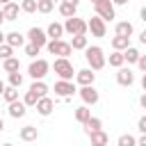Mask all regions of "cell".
<instances>
[{"instance_id": "6da1fadb", "label": "cell", "mask_w": 146, "mask_h": 146, "mask_svg": "<svg viewBox=\"0 0 146 146\" xmlns=\"http://www.w3.org/2000/svg\"><path fill=\"white\" fill-rule=\"evenodd\" d=\"M84 59H87V64H89L91 71H100L107 64V57H105V52H103L100 46H87L84 48Z\"/></svg>"}, {"instance_id": "7a4b0ae2", "label": "cell", "mask_w": 146, "mask_h": 146, "mask_svg": "<svg viewBox=\"0 0 146 146\" xmlns=\"http://www.w3.org/2000/svg\"><path fill=\"white\" fill-rule=\"evenodd\" d=\"M46 48H48V52H50V55H57V57H68V55L73 52L71 43H68V41H64V39H48Z\"/></svg>"}, {"instance_id": "3957f363", "label": "cell", "mask_w": 146, "mask_h": 146, "mask_svg": "<svg viewBox=\"0 0 146 146\" xmlns=\"http://www.w3.org/2000/svg\"><path fill=\"white\" fill-rule=\"evenodd\" d=\"M52 68L59 75V80H73V73L75 71H73V64H71L68 57H57L55 64H52Z\"/></svg>"}, {"instance_id": "277c9868", "label": "cell", "mask_w": 146, "mask_h": 146, "mask_svg": "<svg viewBox=\"0 0 146 146\" xmlns=\"http://www.w3.org/2000/svg\"><path fill=\"white\" fill-rule=\"evenodd\" d=\"M48 71H50V64H48L46 59H34V62L27 66V75H30L32 80H43V78L48 75Z\"/></svg>"}, {"instance_id": "5b68a950", "label": "cell", "mask_w": 146, "mask_h": 146, "mask_svg": "<svg viewBox=\"0 0 146 146\" xmlns=\"http://www.w3.org/2000/svg\"><path fill=\"white\" fill-rule=\"evenodd\" d=\"M64 32H68L71 36H75V34H87V21H82V18H78V16H71V18L64 21Z\"/></svg>"}, {"instance_id": "8992f818", "label": "cell", "mask_w": 146, "mask_h": 146, "mask_svg": "<svg viewBox=\"0 0 146 146\" xmlns=\"http://www.w3.org/2000/svg\"><path fill=\"white\" fill-rule=\"evenodd\" d=\"M94 9H96V16H100L103 21H114V18H116L114 2H112V0H103V2L94 5Z\"/></svg>"}, {"instance_id": "52a82bcc", "label": "cell", "mask_w": 146, "mask_h": 146, "mask_svg": "<svg viewBox=\"0 0 146 146\" xmlns=\"http://www.w3.org/2000/svg\"><path fill=\"white\" fill-rule=\"evenodd\" d=\"M87 30L91 32V36H105L107 34V25H105V21L100 18V16H91L89 21H87Z\"/></svg>"}, {"instance_id": "ba28073f", "label": "cell", "mask_w": 146, "mask_h": 146, "mask_svg": "<svg viewBox=\"0 0 146 146\" xmlns=\"http://www.w3.org/2000/svg\"><path fill=\"white\" fill-rule=\"evenodd\" d=\"M27 39H30V43H34L39 48H46V43H48V34L41 27H30L27 30Z\"/></svg>"}, {"instance_id": "9c48e42d", "label": "cell", "mask_w": 146, "mask_h": 146, "mask_svg": "<svg viewBox=\"0 0 146 146\" xmlns=\"http://www.w3.org/2000/svg\"><path fill=\"white\" fill-rule=\"evenodd\" d=\"M55 94H57L59 98H71V96L75 94V84H73L71 80H57V82H55Z\"/></svg>"}, {"instance_id": "30bf717a", "label": "cell", "mask_w": 146, "mask_h": 146, "mask_svg": "<svg viewBox=\"0 0 146 146\" xmlns=\"http://www.w3.org/2000/svg\"><path fill=\"white\" fill-rule=\"evenodd\" d=\"M78 94H80V98L84 100V105H96V103H98V98H100V96H98V91L94 89V84L80 87V91H78Z\"/></svg>"}, {"instance_id": "8fae6325", "label": "cell", "mask_w": 146, "mask_h": 146, "mask_svg": "<svg viewBox=\"0 0 146 146\" xmlns=\"http://www.w3.org/2000/svg\"><path fill=\"white\" fill-rule=\"evenodd\" d=\"M36 112L41 114V116H50L52 114V110H55V100L52 98H48V96H41L39 100H36Z\"/></svg>"}, {"instance_id": "7c38bea8", "label": "cell", "mask_w": 146, "mask_h": 146, "mask_svg": "<svg viewBox=\"0 0 146 146\" xmlns=\"http://www.w3.org/2000/svg\"><path fill=\"white\" fill-rule=\"evenodd\" d=\"M94 80H96V73H94L91 68H80V71H75V82H78L80 87L94 84Z\"/></svg>"}, {"instance_id": "4fadbf2b", "label": "cell", "mask_w": 146, "mask_h": 146, "mask_svg": "<svg viewBox=\"0 0 146 146\" xmlns=\"http://www.w3.org/2000/svg\"><path fill=\"white\" fill-rule=\"evenodd\" d=\"M116 82H119L121 87H130V84L135 82V73H132L130 68L121 66V68H116Z\"/></svg>"}, {"instance_id": "5bb4252c", "label": "cell", "mask_w": 146, "mask_h": 146, "mask_svg": "<svg viewBox=\"0 0 146 146\" xmlns=\"http://www.w3.org/2000/svg\"><path fill=\"white\" fill-rule=\"evenodd\" d=\"M9 116L11 119H23L25 116V112H27V105L23 103V100H14V103H9Z\"/></svg>"}, {"instance_id": "9a60e30c", "label": "cell", "mask_w": 146, "mask_h": 146, "mask_svg": "<svg viewBox=\"0 0 146 146\" xmlns=\"http://www.w3.org/2000/svg\"><path fill=\"white\" fill-rule=\"evenodd\" d=\"M18 11H21V5L18 2H7V5H2V14H5V21H16L18 18Z\"/></svg>"}, {"instance_id": "2e32d148", "label": "cell", "mask_w": 146, "mask_h": 146, "mask_svg": "<svg viewBox=\"0 0 146 146\" xmlns=\"http://www.w3.org/2000/svg\"><path fill=\"white\" fill-rule=\"evenodd\" d=\"M5 43H9L11 48H21V46H25V36L21 32H9V34H5Z\"/></svg>"}, {"instance_id": "e0dca14e", "label": "cell", "mask_w": 146, "mask_h": 146, "mask_svg": "<svg viewBox=\"0 0 146 146\" xmlns=\"http://www.w3.org/2000/svg\"><path fill=\"white\" fill-rule=\"evenodd\" d=\"M18 137H21L23 141H36V139H39V130H36L34 125H25V128H21Z\"/></svg>"}, {"instance_id": "ac0fdd59", "label": "cell", "mask_w": 146, "mask_h": 146, "mask_svg": "<svg viewBox=\"0 0 146 146\" xmlns=\"http://www.w3.org/2000/svg\"><path fill=\"white\" fill-rule=\"evenodd\" d=\"M46 34H48V39H62L64 36V25L62 23H50L46 27Z\"/></svg>"}, {"instance_id": "d6986e66", "label": "cell", "mask_w": 146, "mask_h": 146, "mask_svg": "<svg viewBox=\"0 0 146 146\" xmlns=\"http://www.w3.org/2000/svg\"><path fill=\"white\" fill-rule=\"evenodd\" d=\"M114 32H116V34H121V36H132L135 27H132V23H130V21H119V23H116V27H114Z\"/></svg>"}, {"instance_id": "ffe728a7", "label": "cell", "mask_w": 146, "mask_h": 146, "mask_svg": "<svg viewBox=\"0 0 146 146\" xmlns=\"http://www.w3.org/2000/svg\"><path fill=\"white\" fill-rule=\"evenodd\" d=\"M82 125H84V132H87V135H91V132H96V130H100V128H103V121H100L98 116H89Z\"/></svg>"}, {"instance_id": "44dd1931", "label": "cell", "mask_w": 146, "mask_h": 146, "mask_svg": "<svg viewBox=\"0 0 146 146\" xmlns=\"http://www.w3.org/2000/svg\"><path fill=\"white\" fill-rule=\"evenodd\" d=\"M68 43H71V48H73V50H84V48L89 46V39H87V34H75Z\"/></svg>"}, {"instance_id": "7402d4cb", "label": "cell", "mask_w": 146, "mask_h": 146, "mask_svg": "<svg viewBox=\"0 0 146 146\" xmlns=\"http://www.w3.org/2000/svg\"><path fill=\"white\" fill-rule=\"evenodd\" d=\"M110 43H112V48H114V50H125V48L130 46V36H121V34H114Z\"/></svg>"}, {"instance_id": "603a6c76", "label": "cell", "mask_w": 146, "mask_h": 146, "mask_svg": "<svg viewBox=\"0 0 146 146\" xmlns=\"http://www.w3.org/2000/svg\"><path fill=\"white\" fill-rule=\"evenodd\" d=\"M89 139H91V144H100V146H107V141H110V137H107V132H105L103 128L96 130V132H91Z\"/></svg>"}, {"instance_id": "cb8c5ba5", "label": "cell", "mask_w": 146, "mask_h": 146, "mask_svg": "<svg viewBox=\"0 0 146 146\" xmlns=\"http://www.w3.org/2000/svg\"><path fill=\"white\" fill-rule=\"evenodd\" d=\"M107 62H110V66H114V68H121V66L125 64V59H123V50H114V52L107 57Z\"/></svg>"}, {"instance_id": "d4e9b609", "label": "cell", "mask_w": 146, "mask_h": 146, "mask_svg": "<svg viewBox=\"0 0 146 146\" xmlns=\"http://www.w3.org/2000/svg\"><path fill=\"white\" fill-rule=\"evenodd\" d=\"M30 91H34L39 98H41V96H48V84H46L43 80H34V82L30 84Z\"/></svg>"}, {"instance_id": "484cf974", "label": "cell", "mask_w": 146, "mask_h": 146, "mask_svg": "<svg viewBox=\"0 0 146 146\" xmlns=\"http://www.w3.org/2000/svg\"><path fill=\"white\" fill-rule=\"evenodd\" d=\"M139 55H141V52H139L137 48H132V46H128V48L123 50V59H125L128 64H137V59H139Z\"/></svg>"}, {"instance_id": "4316f807", "label": "cell", "mask_w": 146, "mask_h": 146, "mask_svg": "<svg viewBox=\"0 0 146 146\" xmlns=\"http://www.w3.org/2000/svg\"><path fill=\"white\" fill-rule=\"evenodd\" d=\"M2 68H5V73H14V71H21V62H18L16 57L2 59Z\"/></svg>"}, {"instance_id": "83f0119b", "label": "cell", "mask_w": 146, "mask_h": 146, "mask_svg": "<svg viewBox=\"0 0 146 146\" xmlns=\"http://www.w3.org/2000/svg\"><path fill=\"white\" fill-rule=\"evenodd\" d=\"M75 11H78V5H71V2H62V5H59V14H62L64 18L75 16Z\"/></svg>"}, {"instance_id": "f1b7e54d", "label": "cell", "mask_w": 146, "mask_h": 146, "mask_svg": "<svg viewBox=\"0 0 146 146\" xmlns=\"http://www.w3.org/2000/svg\"><path fill=\"white\" fill-rule=\"evenodd\" d=\"M73 116H75V121H78V123H84V121L91 116V110H89V105H82V107H78Z\"/></svg>"}, {"instance_id": "f546056e", "label": "cell", "mask_w": 146, "mask_h": 146, "mask_svg": "<svg viewBox=\"0 0 146 146\" xmlns=\"http://www.w3.org/2000/svg\"><path fill=\"white\" fill-rule=\"evenodd\" d=\"M55 9V0H36V11L39 14H50Z\"/></svg>"}, {"instance_id": "4dcf8cb0", "label": "cell", "mask_w": 146, "mask_h": 146, "mask_svg": "<svg viewBox=\"0 0 146 146\" xmlns=\"http://www.w3.org/2000/svg\"><path fill=\"white\" fill-rule=\"evenodd\" d=\"M2 98L7 100V103H14V100H18V89L16 87H5V91H2Z\"/></svg>"}, {"instance_id": "1f68e13d", "label": "cell", "mask_w": 146, "mask_h": 146, "mask_svg": "<svg viewBox=\"0 0 146 146\" xmlns=\"http://www.w3.org/2000/svg\"><path fill=\"white\" fill-rule=\"evenodd\" d=\"M116 146H137V139L132 135H121L116 139Z\"/></svg>"}, {"instance_id": "d6a6232c", "label": "cell", "mask_w": 146, "mask_h": 146, "mask_svg": "<svg viewBox=\"0 0 146 146\" xmlns=\"http://www.w3.org/2000/svg\"><path fill=\"white\" fill-rule=\"evenodd\" d=\"M36 100H39V96H36L34 91H30V89H27V91H25V96H23V103H25L27 107H34V105H36Z\"/></svg>"}, {"instance_id": "836d02e7", "label": "cell", "mask_w": 146, "mask_h": 146, "mask_svg": "<svg viewBox=\"0 0 146 146\" xmlns=\"http://www.w3.org/2000/svg\"><path fill=\"white\" fill-rule=\"evenodd\" d=\"M21 11L34 14V11H36V0H23V2H21Z\"/></svg>"}, {"instance_id": "e575fe53", "label": "cell", "mask_w": 146, "mask_h": 146, "mask_svg": "<svg viewBox=\"0 0 146 146\" xmlns=\"http://www.w3.org/2000/svg\"><path fill=\"white\" fill-rule=\"evenodd\" d=\"M9 84H11V87H16V89H18V87H21V84H23V75H21V73H18V71H14V73H9Z\"/></svg>"}, {"instance_id": "d590c367", "label": "cell", "mask_w": 146, "mask_h": 146, "mask_svg": "<svg viewBox=\"0 0 146 146\" xmlns=\"http://www.w3.org/2000/svg\"><path fill=\"white\" fill-rule=\"evenodd\" d=\"M9 57H14V48L9 43H2L0 46V59H9Z\"/></svg>"}, {"instance_id": "8d00e7d4", "label": "cell", "mask_w": 146, "mask_h": 146, "mask_svg": "<svg viewBox=\"0 0 146 146\" xmlns=\"http://www.w3.org/2000/svg\"><path fill=\"white\" fill-rule=\"evenodd\" d=\"M39 50H41V48H39V46H34V43H27V46H25V55H30V57H36V55H39Z\"/></svg>"}, {"instance_id": "74e56055", "label": "cell", "mask_w": 146, "mask_h": 146, "mask_svg": "<svg viewBox=\"0 0 146 146\" xmlns=\"http://www.w3.org/2000/svg\"><path fill=\"white\" fill-rule=\"evenodd\" d=\"M137 130H139V132H141V135H144V132H146V114H144V116H141V119H139V121H137Z\"/></svg>"}, {"instance_id": "f35d334b", "label": "cell", "mask_w": 146, "mask_h": 146, "mask_svg": "<svg viewBox=\"0 0 146 146\" xmlns=\"http://www.w3.org/2000/svg\"><path fill=\"white\" fill-rule=\"evenodd\" d=\"M137 66L146 73V55H139V59H137Z\"/></svg>"}, {"instance_id": "ab89813d", "label": "cell", "mask_w": 146, "mask_h": 146, "mask_svg": "<svg viewBox=\"0 0 146 146\" xmlns=\"http://www.w3.org/2000/svg\"><path fill=\"white\" fill-rule=\"evenodd\" d=\"M137 146H146V132H144V135L137 139Z\"/></svg>"}, {"instance_id": "60d3db41", "label": "cell", "mask_w": 146, "mask_h": 146, "mask_svg": "<svg viewBox=\"0 0 146 146\" xmlns=\"http://www.w3.org/2000/svg\"><path fill=\"white\" fill-rule=\"evenodd\" d=\"M139 103H141V107H144V110H146V91H144V94H141V96H139Z\"/></svg>"}, {"instance_id": "b9f144b4", "label": "cell", "mask_w": 146, "mask_h": 146, "mask_svg": "<svg viewBox=\"0 0 146 146\" xmlns=\"http://www.w3.org/2000/svg\"><path fill=\"white\" fill-rule=\"evenodd\" d=\"M139 18H141V21H144V23H146V7H144V9H141V11H139Z\"/></svg>"}, {"instance_id": "7bdbcfd3", "label": "cell", "mask_w": 146, "mask_h": 146, "mask_svg": "<svg viewBox=\"0 0 146 146\" xmlns=\"http://www.w3.org/2000/svg\"><path fill=\"white\" fill-rule=\"evenodd\" d=\"M114 5H128V2H132V0H112Z\"/></svg>"}, {"instance_id": "ee69618b", "label": "cell", "mask_w": 146, "mask_h": 146, "mask_svg": "<svg viewBox=\"0 0 146 146\" xmlns=\"http://www.w3.org/2000/svg\"><path fill=\"white\" fill-rule=\"evenodd\" d=\"M139 41H141V43H146V30H144V32L139 34Z\"/></svg>"}, {"instance_id": "f6af8a7d", "label": "cell", "mask_w": 146, "mask_h": 146, "mask_svg": "<svg viewBox=\"0 0 146 146\" xmlns=\"http://www.w3.org/2000/svg\"><path fill=\"white\" fill-rule=\"evenodd\" d=\"M141 89H144V91H146V73H144V75H141Z\"/></svg>"}, {"instance_id": "bcb514c9", "label": "cell", "mask_w": 146, "mask_h": 146, "mask_svg": "<svg viewBox=\"0 0 146 146\" xmlns=\"http://www.w3.org/2000/svg\"><path fill=\"white\" fill-rule=\"evenodd\" d=\"M62 2H71V5H80V0H62Z\"/></svg>"}, {"instance_id": "7dc6e473", "label": "cell", "mask_w": 146, "mask_h": 146, "mask_svg": "<svg viewBox=\"0 0 146 146\" xmlns=\"http://www.w3.org/2000/svg\"><path fill=\"white\" fill-rule=\"evenodd\" d=\"M2 43H5V32L0 30V46H2Z\"/></svg>"}, {"instance_id": "c3c4849f", "label": "cell", "mask_w": 146, "mask_h": 146, "mask_svg": "<svg viewBox=\"0 0 146 146\" xmlns=\"http://www.w3.org/2000/svg\"><path fill=\"white\" fill-rule=\"evenodd\" d=\"M2 23H5V14H2V9H0V27H2Z\"/></svg>"}, {"instance_id": "681fc988", "label": "cell", "mask_w": 146, "mask_h": 146, "mask_svg": "<svg viewBox=\"0 0 146 146\" xmlns=\"http://www.w3.org/2000/svg\"><path fill=\"white\" fill-rule=\"evenodd\" d=\"M5 130V121H2V116H0V132Z\"/></svg>"}, {"instance_id": "f907efd6", "label": "cell", "mask_w": 146, "mask_h": 146, "mask_svg": "<svg viewBox=\"0 0 146 146\" xmlns=\"http://www.w3.org/2000/svg\"><path fill=\"white\" fill-rule=\"evenodd\" d=\"M2 91H5V82L0 80V96H2Z\"/></svg>"}, {"instance_id": "816d5d0a", "label": "cell", "mask_w": 146, "mask_h": 146, "mask_svg": "<svg viewBox=\"0 0 146 146\" xmlns=\"http://www.w3.org/2000/svg\"><path fill=\"white\" fill-rule=\"evenodd\" d=\"M98 2H103V0H91V5H98Z\"/></svg>"}, {"instance_id": "f5cc1de1", "label": "cell", "mask_w": 146, "mask_h": 146, "mask_svg": "<svg viewBox=\"0 0 146 146\" xmlns=\"http://www.w3.org/2000/svg\"><path fill=\"white\" fill-rule=\"evenodd\" d=\"M7 2H11V0H0V5H7Z\"/></svg>"}, {"instance_id": "db71d44e", "label": "cell", "mask_w": 146, "mask_h": 146, "mask_svg": "<svg viewBox=\"0 0 146 146\" xmlns=\"http://www.w3.org/2000/svg\"><path fill=\"white\" fill-rule=\"evenodd\" d=\"M2 146H14V144H2Z\"/></svg>"}, {"instance_id": "11a10c76", "label": "cell", "mask_w": 146, "mask_h": 146, "mask_svg": "<svg viewBox=\"0 0 146 146\" xmlns=\"http://www.w3.org/2000/svg\"><path fill=\"white\" fill-rule=\"evenodd\" d=\"M91 146H100V144H91Z\"/></svg>"}]
</instances>
